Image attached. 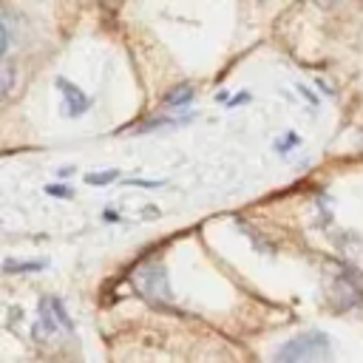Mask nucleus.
<instances>
[{
  "instance_id": "nucleus-1",
  "label": "nucleus",
  "mask_w": 363,
  "mask_h": 363,
  "mask_svg": "<svg viewBox=\"0 0 363 363\" xmlns=\"http://www.w3.org/2000/svg\"><path fill=\"white\" fill-rule=\"evenodd\" d=\"M278 360H286V363H301V360H326L332 357V340L326 332H301L295 337H289L278 352H275Z\"/></svg>"
},
{
  "instance_id": "nucleus-2",
  "label": "nucleus",
  "mask_w": 363,
  "mask_h": 363,
  "mask_svg": "<svg viewBox=\"0 0 363 363\" xmlns=\"http://www.w3.org/2000/svg\"><path fill=\"white\" fill-rule=\"evenodd\" d=\"M57 332H74V323H71V318H68V312H65L60 298H43L40 306H37V320H34L31 337L37 343H45Z\"/></svg>"
},
{
  "instance_id": "nucleus-3",
  "label": "nucleus",
  "mask_w": 363,
  "mask_h": 363,
  "mask_svg": "<svg viewBox=\"0 0 363 363\" xmlns=\"http://www.w3.org/2000/svg\"><path fill=\"white\" fill-rule=\"evenodd\" d=\"M133 284L150 301H170V281H167V272L159 261H147V264L136 267Z\"/></svg>"
},
{
  "instance_id": "nucleus-4",
  "label": "nucleus",
  "mask_w": 363,
  "mask_h": 363,
  "mask_svg": "<svg viewBox=\"0 0 363 363\" xmlns=\"http://www.w3.org/2000/svg\"><path fill=\"white\" fill-rule=\"evenodd\" d=\"M57 88H60V94H62V113H65V116H82V113L91 108V96L82 94V91H79L74 82H68L65 77L57 79Z\"/></svg>"
},
{
  "instance_id": "nucleus-5",
  "label": "nucleus",
  "mask_w": 363,
  "mask_h": 363,
  "mask_svg": "<svg viewBox=\"0 0 363 363\" xmlns=\"http://www.w3.org/2000/svg\"><path fill=\"white\" fill-rule=\"evenodd\" d=\"M193 99V85H179V88H173L167 96H164V105H170V108H179V105H184V102H190Z\"/></svg>"
},
{
  "instance_id": "nucleus-6",
  "label": "nucleus",
  "mask_w": 363,
  "mask_h": 363,
  "mask_svg": "<svg viewBox=\"0 0 363 363\" xmlns=\"http://www.w3.org/2000/svg\"><path fill=\"white\" fill-rule=\"evenodd\" d=\"M43 267H45V261H40V258H37V261H14V258H9V261L3 264V269L11 272V275H14V272H37V269H43Z\"/></svg>"
},
{
  "instance_id": "nucleus-7",
  "label": "nucleus",
  "mask_w": 363,
  "mask_h": 363,
  "mask_svg": "<svg viewBox=\"0 0 363 363\" xmlns=\"http://www.w3.org/2000/svg\"><path fill=\"white\" fill-rule=\"evenodd\" d=\"M11 82H14V65H11V60L6 57V62H3V96L11 94Z\"/></svg>"
},
{
  "instance_id": "nucleus-8",
  "label": "nucleus",
  "mask_w": 363,
  "mask_h": 363,
  "mask_svg": "<svg viewBox=\"0 0 363 363\" xmlns=\"http://www.w3.org/2000/svg\"><path fill=\"white\" fill-rule=\"evenodd\" d=\"M119 173L116 170H102V173H88V184H108L113 182Z\"/></svg>"
},
{
  "instance_id": "nucleus-9",
  "label": "nucleus",
  "mask_w": 363,
  "mask_h": 363,
  "mask_svg": "<svg viewBox=\"0 0 363 363\" xmlns=\"http://www.w3.org/2000/svg\"><path fill=\"white\" fill-rule=\"evenodd\" d=\"M301 139H298V133H286V139H281V142H275V150L278 153H286L292 145H298Z\"/></svg>"
},
{
  "instance_id": "nucleus-10",
  "label": "nucleus",
  "mask_w": 363,
  "mask_h": 363,
  "mask_svg": "<svg viewBox=\"0 0 363 363\" xmlns=\"http://www.w3.org/2000/svg\"><path fill=\"white\" fill-rule=\"evenodd\" d=\"M45 193H48V196L68 199V196H71V187H68V184H48V187H45Z\"/></svg>"
},
{
  "instance_id": "nucleus-11",
  "label": "nucleus",
  "mask_w": 363,
  "mask_h": 363,
  "mask_svg": "<svg viewBox=\"0 0 363 363\" xmlns=\"http://www.w3.org/2000/svg\"><path fill=\"white\" fill-rule=\"evenodd\" d=\"M99 3H102V6H108V9H116L122 0H99Z\"/></svg>"
},
{
  "instance_id": "nucleus-12",
  "label": "nucleus",
  "mask_w": 363,
  "mask_h": 363,
  "mask_svg": "<svg viewBox=\"0 0 363 363\" xmlns=\"http://www.w3.org/2000/svg\"><path fill=\"white\" fill-rule=\"evenodd\" d=\"M315 3H320V6H335V0H315Z\"/></svg>"
}]
</instances>
